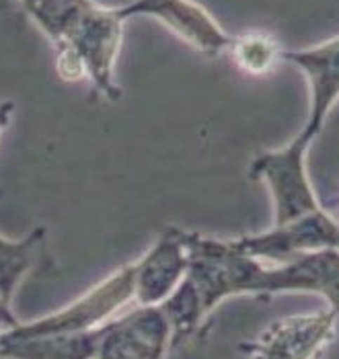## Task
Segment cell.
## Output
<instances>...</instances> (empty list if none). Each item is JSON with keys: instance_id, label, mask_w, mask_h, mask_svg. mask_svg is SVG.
I'll use <instances>...</instances> for the list:
<instances>
[{"instance_id": "8", "label": "cell", "mask_w": 339, "mask_h": 359, "mask_svg": "<svg viewBox=\"0 0 339 359\" xmlns=\"http://www.w3.org/2000/svg\"><path fill=\"white\" fill-rule=\"evenodd\" d=\"M171 349V325L161 306L132 308L99 337L95 359H165Z\"/></svg>"}, {"instance_id": "6", "label": "cell", "mask_w": 339, "mask_h": 359, "mask_svg": "<svg viewBox=\"0 0 339 359\" xmlns=\"http://www.w3.org/2000/svg\"><path fill=\"white\" fill-rule=\"evenodd\" d=\"M338 320L329 308L290 314L241 343V351L249 359H317L333 341Z\"/></svg>"}, {"instance_id": "11", "label": "cell", "mask_w": 339, "mask_h": 359, "mask_svg": "<svg viewBox=\"0 0 339 359\" xmlns=\"http://www.w3.org/2000/svg\"><path fill=\"white\" fill-rule=\"evenodd\" d=\"M228 54L232 55V60L243 72L255 76H263L272 72L284 60V50L280 48L278 39L261 31L234 35Z\"/></svg>"}, {"instance_id": "9", "label": "cell", "mask_w": 339, "mask_h": 359, "mask_svg": "<svg viewBox=\"0 0 339 359\" xmlns=\"http://www.w3.org/2000/svg\"><path fill=\"white\" fill-rule=\"evenodd\" d=\"M101 331L25 334L13 327L0 337V359H95Z\"/></svg>"}, {"instance_id": "12", "label": "cell", "mask_w": 339, "mask_h": 359, "mask_svg": "<svg viewBox=\"0 0 339 359\" xmlns=\"http://www.w3.org/2000/svg\"><path fill=\"white\" fill-rule=\"evenodd\" d=\"M13 113H15V103L13 101H0V140L4 136L6 128L11 126Z\"/></svg>"}, {"instance_id": "5", "label": "cell", "mask_w": 339, "mask_h": 359, "mask_svg": "<svg viewBox=\"0 0 339 359\" xmlns=\"http://www.w3.org/2000/svg\"><path fill=\"white\" fill-rule=\"evenodd\" d=\"M232 249L261 263H284L294 257L323 249H339V220L325 210L296 220L272 224L257 234L228 241Z\"/></svg>"}, {"instance_id": "4", "label": "cell", "mask_w": 339, "mask_h": 359, "mask_svg": "<svg viewBox=\"0 0 339 359\" xmlns=\"http://www.w3.org/2000/svg\"><path fill=\"white\" fill-rule=\"evenodd\" d=\"M142 306L146 304L142 294L140 265L138 261H134L93 285L74 302L29 323L19 320L15 329L25 334L95 331L112 323L119 314Z\"/></svg>"}, {"instance_id": "1", "label": "cell", "mask_w": 339, "mask_h": 359, "mask_svg": "<svg viewBox=\"0 0 339 359\" xmlns=\"http://www.w3.org/2000/svg\"><path fill=\"white\" fill-rule=\"evenodd\" d=\"M187 271L161 304L171 325V347L192 341L212 312L234 296L314 294L323 296L339 318V249H323L284 263H261L214 238L183 230Z\"/></svg>"}, {"instance_id": "2", "label": "cell", "mask_w": 339, "mask_h": 359, "mask_svg": "<svg viewBox=\"0 0 339 359\" xmlns=\"http://www.w3.org/2000/svg\"><path fill=\"white\" fill-rule=\"evenodd\" d=\"M56 48V72L66 83L88 81L107 101L121 99L115 64L126 21L117 6L97 0H17Z\"/></svg>"}, {"instance_id": "3", "label": "cell", "mask_w": 339, "mask_h": 359, "mask_svg": "<svg viewBox=\"0 0 339 359\" xmlns=\"http://www.w3.org/2000/svg\"><path fill=\"white\" fill-rule=\"evenodd\" d=\"M284 60L296 66L309 86V111L300 132L276 150H263L249 165V179L263 183L272 203L280 210H298L314 199L309 177V150L323 132L329 113L339 103V35L311 48L284 50Z\"/></svg>"}, {"instance_id": "10", "label": "cell", "mask_w": 339, "mask_h": 359, "mask_svg": "<svg viewBox=\"0 0 339 359\" xmlns=\"http://www.w3.org/2000/svg\"><path fill=\"white\" fill-rule=\"evenodd\" d=\"M44 238L46 228L41 226L33 228L19 241L0 236V298H4L6 302L13 300L15 290L19 287L23 277L35 267Z\"/></svg>"}, {"instance_id": "7", "label": "cell", "mask_w": 339, "mask_h": 359, "mask_svg": "<svg viewBox=\"0 0 339 359\" xmlns=\"http://www.w3.org/2000/svg\"><path fill=\"white\" fill-rule=\"evenodd\" d=\"M117 13L126 23L132 17H150L199 54L212 57L226 54L234 37L196 0H130L117 6Z\"/></svg>"}]
</instances>
